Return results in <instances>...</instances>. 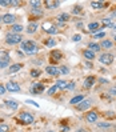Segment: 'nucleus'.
<instances>
[{
  "instance_id": "393cba45",
  "label": "nucleus",
  "mask_w": 116,
  "mask_h": 132,
  "mask_svg": "<svg viewBox=\"0 0 116 132\" xmlns=\"http://www.w3.org/2000/svg\"><path fill=\"white\" fill-rule=\"evenodd\" d=\"M36 28H37L36 23H31V24L28 26V28H27V32H28V34H34L35 31H36Z\"/></svg>"
},
{
  "instance_id": "c9c22d12",
  "label": "nucleus",
  "mask_w": 116,
  "mask_h": 132,
  "mask_svg": "<svg viewBox=\"0 0 116 132\" xmlns=\"http://www.w3.org/2000/svg\"><path fill=\"white\" fill-rule=\"evenodd\" d=\"M75 85H76V84H75V81H72V83H69V84L67 85V89H69V91H72V89L75 88Z\"/></svg>"
},
{
  "instance_id": "0eeeda50",
  "label": "nucleus",
  "mask_w": 116,
  "mask_h": 132,
  "mask_svg": "<svg viewBox=\"0 0 116 132\" xmlns=\"http://www.w3.org/2000/svg\"><path fill=\"white\" fill-rule=\"evenodd\" d=\"M43 91H44L43 83H34L32 87H31V92H34V94H42Z\"/></svg>"
},
{
  "instance_id": "3c124183",
  "label": "nucleus",
  "mask_w": 116,
  "mask_h": 132,
  "mask_svg": "<svg viewBox=\"0 0 116 132\" xmlns=\"http://www.w3.org/2000/svg\"><path fill=\"white\" fill-rule=\"evenodd\" d=\"M47 132H53V131H47Z\"/></svg>"
},
{
  "instance_id": "79ce46f5",
  "label": "nucleus",
  "mask_w": 116,
  "mask_h": 132,
  "mask_svg": "<svg viewBox=\"0 0 116 132\" xmlns=\"http://www.w3.org/2000/svg\"><path fill=\"white\" fill-rule=\"evenodd\" d=\"M26 102H27L28 104H34L35 107H39V104H37V103H35V102H32V100H26Z\"/></svg>"
},
{
  "instance_id": "dca6fc26",
  "label": "nucleus",
  "mask_w": 116,
  "mask_h": 132,
  "mask_svg": "<svg viewBox=\"0 0 116 132\" xmlns=\"http://www.w3.org/2000/svg\"><path fill=\"white\" fill-rule=\"evenodd\" d=\"M83 100H84V96H83V95H77V96L72 97V99H71V102H69V103H71L72 105H77V104H79L80 102H83Z\"/></svg>"
},
{
  "instance_id": "a211bd4d",
  "label": "nucleus",
  "mask_w": 116,
  "mask_h": 132,
  "mask_svg": "<svg viewBox=\"0 0 116 132\" xmlns=\"http://www.w3.org/2000/svg\"><path fill=\"white\" fill-rule=\"evenodd\" d=\"M83 55H84V57H86L87 60H94L95 59V53L92 51H89V50H86L83 52Z\"/></svg>"
},
{
  "instance_id": "bb28decb",
  "label": "nucleus",
  "mask_w": 116,
  "mask_h": 132,
  "mask_svg": "<svg viewBox=\"0 0 116 132\" xmlns=\"http://www.w3.org/2000/svg\"><path fill=\"white\" fill-rule=\"evenodd\" d=\"M40 2H37V0H34V2H29V5L32 7V10H39L40 8Z\"/></svg>"
},
{
  "instance_id": "a18cd8bd",
  "label": "nucleus",
  "mask_w": 116,
  "mask_h": 132,
  "mask_svg": "<svg viewBox=\"0 0 116 132\" xmlns=\"http://www.w3.org/2000/svg\"><path fill=\"white\" fill-rule=\"evenodd\" d=\"M112 18H116V11L111 13V16H110V19H112Z\"/></svg>"
},
{
  "instance_id": "423d86ee",
  "label": "nucleus",
  "mask_w": 116,
  "mask_h": 132,
  "mask_svg": "<svg viewBox=\"0 0 116 132\" xmlns=\"http://www.w3.org/2000/svg\"><path fill=\"white\" fill-rule=\"evenodd\" d=\"M5 89L10 92H20V85L15 81H10V83H7Z\"/></svg>"
},
{
  "instance_id": "37998d69",
  "label": "nucleus",
  "mask_w": 116,
  "mask_h": 132,
  "mask_svg": "<svg viewBox=\"0 0 116 132\" xmlns=\"http://www.w3.org/2000/svg\"><path fill=\"white\" fill-rule=\"evenodd\" d=\"M80 10H81V8H80V5H77L76 8H73V12H75V13H79V12H80Z\"/></svg>"
},
{
  "instance_id": "6ab92c4d",
  "label": "nucleus",
  "mask_w": 116,
  "mask_h": 132,
  "mask_svg": "<svg viewBox=\"0 0 116 132\" xmlns=\"http://www.w3.org/2000/svg\"><path fill=\"white\" fill-rule=\"evenodd\" d=\"M0 60L5 61V63H10V55H8V52L0 51Z\"/></svg>"
},
{
  "instance_id": "b1692460",
  "label": "nucleus",
  "mask_w": 116,
  "mask_h": 132,
  "mask_svg": "<svg viewBox=\"0 0 116 132\" xmlns=\"http://www.w3.org/2000/svg\"><path fill=\"white\" fill-rule=\"evenodd\" d=\"M11 29H12L13 34H20L21 31H23V26H21V24H13Z\"/></svg>"
},
{
  "instance_id": "f257e3e1",
  "label": "nucleus",
  "mask_w": 116,
  "mask_h": 132,
  "mask_svg": "<svg viewBox=\"0 0 116 132\" xmlns=\"http://www.w3.org/2000/svg\"><path fill=\"white\" fill-rule=\"evenodd\" d=\"M20 48L24 51L28 55H32V53H36L37 52V45L32 42V40H28V42H21V45Z\"/></svg>"
},
{
  "instance_id": "58836bf2",
  "label": "nucleus",
  "mask_w": 116,
  "mask_h": 132,
  "mask_svg": "<svg viewBox=\"0 0 116 132\" xmlns=\"http://www.w3.org/2000/svg\"><path fill=\"white\" fill-rule=\"evenodd\" d=\"M72 40H73V42H80V40H81V36H80V35H75V36L72 37Z\"/></svg>"
},
{
  "instance_id": "a19ab883",
  "label": "nucleus",
  "mask_w": 116,
  "mask_h": 132,
  "mask_svg": "<svg viewBox=\"0 0 116 132\" xmlns=\"http://www.w3.org/2000/svg\"><path fill=\"white\" fill-rule=\"evenodd\" d=\"M7 65H8V63H5V61H2V60H0V69H2V68H5Z\"/></svg>"
},
{
  "instance_id": "7ed1b4c3",
  "label": "nucleus",
  "mask_w": 116,
  "mask_h": 132,
  "mask_svg": "<svg viewBox=\"0 0 116 132\" xmlns=\"http://www.w3.org/2000/svg\"><path fill=\"white\" fill-rule=\"evenodd\" d=\"M113 55L112 53H108V52H104V53H102L100 55V57H99V61L102 64H105V65H110V64H112L113 63Z\"/></svg>"
},
{
  "instance_id": "c85d7f7f",
  "label": "nucleus",
  "mask_w": 116,
  "mask_h": 132,
  "mask_svg": "<svg viewBox=\"0 0 116 132\" xmlns=\"http://www.w3.org/2000/svg\"><path fill=\"white\" fill-rule=\"evenodd\" d=\"M55 44H56V42L53 40V37H49L48 40H45V45L47 47H55Z\"/></svg>"
},
{
  "instance_id": "f03ea898",
  "label": "nucleus",
  "mask_w": 116,
  "mask_h": 132,
  "mask_svg": "<svg viewBox=\"0 0 116 132\" xmlns=\"http://www.w3.org/2000/svg\"><path fill=\"white\" fill-rule=\"evenodd\" d=\"M5 42H7V44H10V45L19 44V43H21V35H20V34H13V32L7 34Z\"/></svg>"
},
{
  "instance_id": "f3484780",
  "label": "nucleus",
  "mask_w": 116,
  "mask_h": 132,
  "mask_svg": "<svg viewBox=\"0 0 116 132\" xmlns=\"http://www.w3.org/2000/svg\"><path fill=\"white\" fill-rule=\"evenodd\" d=\"M5 105L8 107V108H11L12 111L18 110V103L15 102V100H7V102H5Z\"/></svg>"
},
{
  "instance_id": "09e8293b",
  "label": "nucleus",
  "mask_w": 116,
  "mask_h": 132,
  "mask_svg": "<svg viewBox=\"0 0 116 132\" xmlns=\"http://www.w3.org/2000/svg\"><path fill=\"white\" fill-rule=\"evenodd\" d=\"M112 28H113V29H116V24H115V26H113V27H112Z\"/></svg>"
},
{
  "instance_id": "72a5a7b5",
  "label": "nucleus",
  "mask_w": 116,
  "mask_h": 132,
  "mask_svg": "<svg viewBox=\"0 0 116 132\" xmlns=\"http://www.w3.org/2000/svg\"><path fill=\"white\" fill-rule=\"evenodd\" d=\"M57 89H59V88L56 87V85H52V87L48 89V95H53V94H55V92H56Z\"/></svg>"
},
{
  "instance_id": "9d476101",
  "label": "nucleus",
  "mask_w": 116,
  "mask_h": 132,
  "mask_svg": "<svg viewBox=\"0 0 116 132\" xmlns=\"http://www.w3.org/2000/svg\"><path fill=\"white\" fill-rule=\"evenodd\" d=\"M45 71H47V73L51 75V76H57V75L60 73L59 69H57L56 67H53V65H48L47 68H45Z\"/></svg>"
},
{
  "instance_id": "aec40b11",
  "label": "nucleus",
  "mask_w": 116,
  "mask_h": 132,
  "mask_svg": "<svg viewBox=\"0 0 116 132\" xmlns=\"http://www.w3.org/2000/svg\"><path fill=\"white\" fill-rule=\"evenodd\" d=\"M51 57H52V59H55V60H60L61 57H63V53H61L60 51L53 50V51L51 52Z\"/></svg>"
},
{
  "instance_id": "412c9836",
  "label": "nucleus",
  "mask_w": 116,
  "mask_h": 132,
  "mask_svg": "<svg viewBox=\"0 0 116 132\" xmlns=\"http://www.w3.org/2000/svg\"><path fill=\"white\" fill-rule=\"evenodd\" d=\"M21 68H23V64H20V63L12 64V65L10 67V72H11V73H15V72H18L19 69H21Z\"/></svg>"
},
{
  "instance_id": "e433bc0d",
  "label": "nucleus",
  "mask_w": 116,
  "mask_h": 132,
  "mask_svg": "<svg viewBox=\"0 0 116 132\" xmlns=\"http://www.w3.org/2000/svg\"><path fill=\"white\" fill-rule=\"evenodd\" d=\"M7 92V89H5V85H2L0 84V95H4Z\"/></svg>"
},
{
  "instance_id": "a878e982",
  "label": "nucleus",
  "mask_w": 116,
  "mask_h": 132,
  "mask_svg": "<svg viewBox=\"0 0 116 132\" xmlns=\"http://www.w3.org/2000/svg\"><path fill=\"white\" fill-rule=\"evenodd\" d=\"M91 5H92V8L100 10V8H103V7H104V3H102V2H92Z\"/></svg>"
},
{
  "instance_id": "6e6552de",
  "label": "nucleus",
  "mask_w": 116,
  "mask_h": 132,
  "mask_svg": "<svg viewBox=\"0 0 116 132\" xmlns=\"http://www.w3.org/2000/svg\"><path fill=\"white\" fill-rule=\"evenodd\" d=\"M86 119H87L88 123H96V120H97V113H96L95 111L88 112L87 116H86Z\"/></svg>"
},
{
  "instance_id": "5701e85b",
  "label": "nucleus",
  "mask_w": 116,
  "mask_h": 132,
  "mask_svg": "<svg viewBox=\"0 0 116 132\" xmlns=\"http://www.w3.org/2000/svg\"><path fill=\"white\" fill-rule=\"evenodd\" d=\"M99 45H100V48H105V50H108V48H111V47H112V42H111V40H103Z\"/></svg>"
},
{
  "instance_id": "39448f33",
  "label": "nucleus",
  "mask_w": 116,
  "mask_h": 132,
  "mask_svg": "<svg viewBox=\"0 0 116 132\" xmlns=\"http://www.w3.org/2000/svg\"><path fill=\"white\" fill-rule=\"evenodd\" d=\"M15 20H16V16L15 15H12V13H5L4 16L2 18V21L3 23H5V24H15Z\"/></svg>"
},
{
  "instance_id": "603ef678",
  "label": "nucleus",
  "mask_w": 116,
  "mask_h": 132,
  "mask_svg": "<svg viewBox=\"0 0 116 132\" xmlns=\"http://www.w3.org/2000/svg\"><path fill=\"white\" fill-rule=\"evenodd\" d=\"M0 21H2V18H0Z\"/></svg>"
},
{
  "instance_id": "2f4dec72",
  "label": "nucleus",
  "mask_w": 116,
  "mask_h": 132,
  "mask_svg": "<svg viewBox=\"0 0 116 132\" xmlns=\"http://www.w3.org/2000/svg\"><path fill=\"white\" fill-rule=\"evenodd\" d=\"M40 73H42L40 69H34V71H31V76H32V77H37Z\"/></svg>"
},
{
  "instance_id": "864d4df0",
  "label": "nucleus",
  "mask_w": 116,
  "mask_h": 132,
  "mask_svg": "<svg viewBox=\"0 0 116 132\" xmlns=\"http://www.w3.org/2000/svg\"><path fill=\"white\" fill-rule=\"evenodd\" d=\"M115 132H116V128H115Z\"/></svg>"
},
{
  "instance_id": "ddd939ff",
  "label": "nucleus",
  "mask_w": 116,
  "mask_h": 132,
  "mask_svg": "<svg viewBox=\"0 0 116 132\" xmlns=\"http://www.w3.org/2000/svg\"><path fill=\"white\" fill-rule=\"evenodd\" d=\"M95 81H96V79H95L94 76H88L87 79L84 80V87H86V88H91L92 84H94Z\"/></svg>"
},
{
  "instance_id": "9b49d317",
  "label": "nucleus",
  "mask_w": 116,
  "mask_h": 132,
  "mask_svg": "<svg viewBox=\"0 0 116 132\" xmlns=\"http://www.w3.org/2000/svg\"><path fill=\"white\" fill-rule=\"evenodd\" d=\"M43 28H44L45 32L49 34V35H55V34H57V28H56L55 26H44Z\"/></svg>"
},
{
  "instance_id": "c756f323",
  "label": "nucleus",
  "mask_w": 116,
  "mask_h": 132,
  "mask_svg": "<svg viewBox=\"0 0 116 132\" xmlns=\"http://www.w3.org/2000/svg\"><path fill=\"white\" fill-rule=\"evenodd\" d=\"M59 72H60V73H63V75H68V73H69V69H68L67 67L63 65V67H60V68H59Z\"/></svg>"
},
{
  "instance_id": "7c9ffc66",
  "label": "nucleus",
  "mask_w": 116,
  "mask_h": 132,
  "mask_svg": "<svg viewBox=\"0 0 116 132\" xmlns=\"http://www.w3.org/2000/svg\"><path fill=\"white\" fill-rule=\"evenodd\" d=\"M97 127L99 128H110L111 124L110 123H97Z\"/></svg>"
},
{
  "instance_id": "ea45409f",
  "label": "nucleus",
  "mask_w": 116,
  "mask_h": 132,
  "mask_svg": "<svg viewBox=\"0 0 116 132\" xmlns=\"http://www.w3.org/2000/svg\"><path fill=\"white\" fill-rule=\"evenodd\" d=\"M100 37H104V32H99V34H95V39H100Z\"/></svg>"
},
{
  "instance_id": "49530a36",
  "label": "nucleus",
  "mask_w": 116,
  "mask_h": 132,
  "mask_svg": "<svg viewBox=\"0 0 116 132\" xmlns=\"http://www.w3.org/2000/svg\"><path fill=\"white\" fill-rule=\"evenodd\" d=\"M76 132H87V131H86V129H77Z\"/></svg>"
},
{
  "instance_id": "8fccbe9b",
  "label": "nucleus",
  "mask_w": 116,
  "mask_h": 132,
  "mask_svg": "<svg viewBox=\"0 0 116 132\" xmlns=\"http://www.w3.org/2000/svg\"><path fill=\"white\" fill-rule=\"evenodd\" d=\"M113 89H115V92H116V87H115V88H113Z\"/></svg>"
},
{
  "instance_id": "c03bdc74",
  "label": "nucleus",
  "mask_w": 116,
  "mask_h": 132,
  "mask_svg": "<svg viewBox=\"0 0 116 132\" xmlns=\"http://www.w3.org/2000/svg\"><path fill=\"white\" fill-rule=\"evenodd\" d=\"M32 13H36V15H42V11H39V10H32Z\"/></svg>"
},
{
  "instance_id": "20e7f679",
  "label": "nucleus",
  "mask_w": 116,
  "mask_h": 132,
  "mask_svg": "<svg viewBox=\"0 0 116 132\" xmlns=\"http://www.w3.org/2000/svg\"><path fill=\"white\" fill-rule=\"evenodd\" d=\"M19 119L21 120V123H24V124H32L34 123V116L31 115L29 112H21L20 116H19Z\"/></svg>"
},
{
  "instance_id": "2eb2a0df",
  "label": "nucleus",
  "mask_w": 116,
  "mask_h": 132,
  "mask_svg": "<svg viewBox=\"0 0 116 132\" xmlns=\"http://www.w3.org/2000/svg\"><path fill=\"white\" fill-rule=\"evenodd\" d=\"M44 4L47 5V8H57V7L60 5V2H51V0H45Z\"/></svg>"
},
{
  "instance_id": "de8ad7c7",
  "label": "nucleus",
  "mask_w": 116,
  "mask_h": 132,
  "mask_svg": "<svg viewBox=\"0 0 116 132\" xmlns=\"http://www.w3.org/2000/svg\"><path fill=\"white\" fill-rule=\"evenodd\" d=\"M113 40H115V42H116V35H115V36H113Z\"/></svg>"
},
{
  "instance_id": "f8f14e48",
  "label": "nucleus",
  "mask_w": 116,
  "mask_h": 132,
  "mask_svg": "<svg viewBox=\"0 0 116 132\" xmlns=\"http://www.w3.org/2000/svg\"><path fill=\"white\" fill-rule=\"evenodd\" d=\"M100 28H102V27H100V24L97 21L96 23H89V24H88V31H89V32H95L96 34V31H99Z\"/></svg>"
},
{
  "instance_id": "1a4fd4ad",
  "label": "nucleus",
  "mask_w": 116,
  "mask_h": 132,
  "mask_svg": "<svg viewBox=\"0 0 116 132\" xmlns=\"http://www.w3.org/2000/svg\"><path fill=\"white\" fill-rule=\"evenodd\" d=\"M89 105H91V103L88 102V100H83V102H80L79 104H77V110L79 111H86V110L89 108Z\"/></svg>"
},
{
  "instance_id": "4be33fe9",
  "label": "nucleus",
  "mask_w": 116,
  "mask_h": 132,
  "mask_svg": "<svg viewBox=\"0 0 116 132\" xmlns=\"http://www.w3.org/2000/svg\"><path fill=\"white\" fill-rule=\"evenodd\" d=\"M56 87L57 88H60V89H65L67 88V85H68V83L65 81V80H56Z\"/></svg>"
},
{
  "instance_id": "4468645a",
  "label": "nucleus",
  "mask_w": 116,
  "mask_h": 132,
  "mask_svg": "<svg viewBox=\"0 0 116 132\" xmlns=\"http://www.w3.org/2000/svg\"><path fill=\"white\" fill-rule=\"evenodd\" d=\"M88 50L89 51H92V52H99L100 50H102V48H100V45L97 44V43H95V42H91L89 44H88Z\"/></svg>"
},
{
  "instance_id": "f704fd0d",
  "label": "nucleus",
  "mask_w": 116,
  "mask_h": 132,
  "mask_svg": "<svg viewBox=\"0 0 116 132\" xmlns=\"http://www.w3.org/2000/svg\"><path fill=\"white\" fill-rule=\"evenodd\" d=\"M0 5L2 7H10V0H0Z\"/></svg>"
},
{
  "instance_id": "473e14b6",
  "label": "nucleus",
  "mask_w": 116,
  "mask_h": 132,
  "mask_svg": "<svg viewBox=\"0 0 116 132\" xmlns=\"http://www.w3.org/2000/svg\"><path fill=\"white\" fill-rule=\"evenodd\" d=\"M10 127L7 124H0V132H8Z\"/></svg>"
},
{
  "instance_id": "4c0bfd02",
  "label": "nucleus",
  "mask_w": 116,
  "mask_h": 132,
  "mask_svg": "<svg viewBox=\"0 0 116 132\" xmlns=\"http://www.w3.org/2000/svg\"><path fill=\"white\" fill-rule=\"evenodd\" d=\"M19 2H16V0H10V7H18Z\"/></svg>"
},
{
  "instance_id": "cd10ccee",
  "label": "nucleus",
  "mask_w": 116,
  "mask_h": 132,
  "mask_svg": "<svg viewBox=\"0 0 116 132\" xmlns=\"http://www.w3.org/2000/svg\"><path fill=\"white\" fill-rule=\"evenodd\" d=\"M59 20H60V23L69 20V15H68V13H61V15H59Z\"/></svg>"
}]
</instances>
